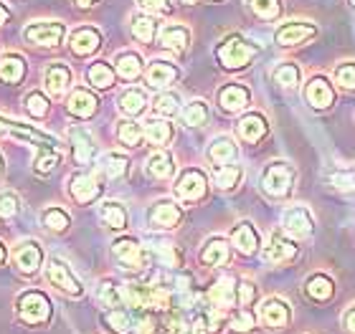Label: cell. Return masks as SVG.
Listing matches in <instances>:
<instances>
[{"label": "cell", "instance_id": "1", "mask_svg": "<svg viewBox=\"0 0 355 334\" xmlns=\"http://www.w3.org/2000/svg\"><path fill=\"white\" fill-rule=\"evenodd\" d=\"M259 53V46L246 41L244 36H229L223 38L218 48H216V59L223 68L229 71H239V68L249 66V61Z\"/></svg>", "mask_w": 355, "mask_h": 334}, {"label": "cell", "instance_id": "2", "mask_svg": "<svg viewBox=\"0 0 355 334\" xmlns=\"http://www.w3.org/2000/svg\"><path fill=\"white\" fill-rule=\"evenodd\" d=\"M295 180L297 172L289 163H269L261 172V190L269 198H284V195H289Z\"/></svg>", "mask_w": 355, "mask_h": 334}, {"label": "cell", "instance_id": "3", "mask_svg": "<svg viewBox=\"0 0 355 334\" xmlns=\"http://www.w3.org/2000/svg\"><path fill=\"white\" fill-rule=\"evenodd\" d=\"M18 317L26 324H44L51 317V301L41 291H26L18 297Z\"/></svg>", "mask_w": 355, "mask_h": 334}, {"label": "cell", "instance_id": "4", "mask_svg": "<svg viewBox=\"0 0 355 334\" xmlns=\"http://www.w3.org/2000/svg\"><path fill=\"white\" fill-rule=\"evenodd\" d=\"M297 256H300V245L295 243V238H287L284 230H274L264 245V259L274 266H282L295 261Z\"/></svg>", "mask_w": 355, "mask_h": 334}, {"label": "cell", "instance_id": "5", "mask_svg": "<svg viewBox=\"0 0 355 334\" xmlns=\"http://www.w3.org/2000/svg\"><path fill=\"white\" fill-rule=\"evenodd\" d=\"M259 319L266 329L282 332V329H287L289 322H292V309H289V304L284 299L269 297V299H264L259 306Z\"/></svg>", "mask_w": 355, "mask_h": 334}, {"label": "cell", "instance_id": "6", "mask_svg": "<svg viewBox=\"0 0 355 334\" xmlns=\"http://www.w3.org/2000/svg\"><path fill=\"white\" fill-rule=\"evenodd\" d=\"M282 230L295 241L297 238H310L315 230V218L304 205H292L282 213Z\"/></svg>", "mask_w": 355, "mask_h": 334}, {"label": "cell", "instance_id": "7", "mask_svg": "<svg viewBox=\"0 0 355 334\" xmlns=\"http://www.w3.org/2000/svg\"><path fill=\"white\" fill-rule=\"evenodd\" d=\"M315 36H318V26H312V23H307V21L282 23L279 28L274 30V41H277L279 46H284V48H289V46H300Z\"/></svg>", "mask_w": 355, "mask_h": 334}, {"label": "cell", "instance_id": "8", "mask_svg": "<svg viewBox=\"0 0 355 334\" xmlns=\"http://www.w3.org/2000/svg\"><path fill=\"white\" fill-rule=\"evenodd\" d=\"M208 193V180L200 170H185L175 185V195L183 203H198Z\"/></svg>", "mask_w": 355, "mask_h": 334}, {"label": "cell", "instance_id": "9", "mask_svg": "<svg viewBox=\"0 0 355 334\" xmlns=\"http://www.w3.org/2000/svg\"><path fill=\"white\" fill-rule=\"evenodd\" d=\"M46 276H49L51 286H56L59 291H64L69 297H82V284L76 281V276L71 274V268L64 261L53 259L49 263V268H46Z\"/></svg>", "mask_w": 355, "mask_h": 334}, {"label": "cell", "instance_id": "10", "mask_svg": "<svg viewBox=\"0 0 355 334\" xmlns=\"http://www.w3.org/2000/svg\"><path fill=\"white\" fill-rule=\"evenodd\" d=\"M304 99L312 109H327L335 104V89L333 84L327 82L325 76H312L310 82L304 84Z\"/></svg>", "mask_w": 355, "mask_h": 334}, {"label": "cell", "instance_id": "11", "mask_svg": "<svg viewBox=\"0 0 355 334\" xmlns=\"http://www.w3.org/2000/svg\"><path fill=\"white\" fill-rule=\"evenodd\" d=\"M112 253H114V259H117L125 268H142L145 266V261H148L145 248H142L135 238H119V241H114Z\"/></svg>", "mask_w": 355, "mask_h": 334}, {"label": "cell", "instance_id": "12", "mask_svg": "<svg viewBox=\"0 0 355 334\" xmlns=\"http://www.w3.org/2000/svg\"><path fill=\"white\" fill-rule=\"evenodd\" d=\"M208 299L216 309H229V306L239 304V286L236 279L229 274H223L216 279V284L208 289Z\"/></svg>", "mask_w": 355, "mask_h": 334}, {"label": "cell", "instance_id": "13", "mask_svg": "<svg viewBox=\"0 0 355 334\" xmlns=\"http://www.w3.org/2000/svg\"><path fill=\"white\" fill-rule=\"evenodd\" d=\"M231 243L236 245L239 253H244V256H254V253L261 248L259 230L254 228L249 221H241L236 228L231 230Z\"/></svg>", "mask_w": 355, "mask_h": 334}, {"label": "cell", "instance_id": "14", "mask_svg": "<svg viewBox=\"0 0 355 334\" xmlns=\"http://www.w3.org/2000/svg\"><path fill=\"white\" fill-rule=\"evenodd\" d=\"M239 137L244 142H252V145H257V142H261L269 134V124H266L264 114H259V111H249V114H244V117L239 119Z\"/></svg>", "mask_w": 355, "mask_h": 334}, {"label": "cell", "instance_id": "15", "mask_svg": "<svg viewBox=\"0 0 355 334\" xmlns=\"http://www.w3.org/2000/svg\"><path fill=\"white\" fill-rule=\"evenodd\" d=\"M67 28L61 23H33L26 28V38L36 46H59Z\"/></svg>", "mask_w": 355, "mask_h": 334}, {"label": "cell", "instance_id": "16", "mask_svg": "<svg viewBox=\"0 0 355 334\" xmlns=\"http://www.w3.org/2000/svg\"><path fill=\"white\" fill-rule=\"evenodd\" d=\"M249 99H252V94H249V89L241 86V84H226V86L218 91V106H221L223 111H229V114H236V111L246 109V106H249Z\"/></svg>", "mask_w": 355, "mask_h": 334}, {"label": "cell", "instance_id": "17", "mask_svg": "<svg viewBox=\"0 0 355 334\" xmlns=\"http://www.w3.org/2000/svg\"><path fill=\"white\" fill-rule=\"evenodd\" d=\"M183 221V210L178 208L173 201H163V203H155L153 210H150V225L153 228H175L178 223Z\"/></svg>", "mask_w": 355, "mask_h": 334}, {"label": "cell", "instance_id": "18", "mask_svg": "<svg viewBox=\"0 0 355 334\" xmlns=\"http://www.w3.org/2000/svg\"><path fill=\"white\" fill-rule=\"evenodd\" d=\"M208 160L214 165H236L239 160V147L236 142L231 140V137H226V134H221V137H216L211 145H208Z\"/></svg>", "mask_w": 355, "mask_h": 334}, {"label": "cell", "instance_id": "19", "mask_svg": "<svg viewBox=\"0 0 355 334\" xmlns=\"http://www.w3.org/2000/svg\"><path fill=\"white\" fill-rule=\"evenodd\" d=\"M304 294L312 301L325 304V301H330L335 297V281L327 274H310L307 281H304Z\"/></svg>", "mask_w": 355, "mask_h": 334}, {"label": "cell", "instance_id": "20", "mask_svg": "<svg viewBox=\"0 0 355 334\" xmlns=\"http://www.w3.org/2000/svg\"><path fill=\"white\" fill-rule=\"evenodd\" d=\"M41 261H44V251H41V245L36 241H26V243L18 245V251H15V266L21 268L23 274L38 271Z\"/></svg>", "mask_w": 355, "mask_h": 334}, {"label": "cell", "instance_id": "21", "mask_svg": "<svg viewBox=\"0 0 355 334\" xmlns=\"http://www.w3.org/2000/svg\"><path fill=\"white\" fill-rule=\"evenodd\" d=\"M145 79H148V86H153V89H165L178 79V68L168 61H153L148 66Z\"/></svg>", "mask_w": 355, "mask_h": 334}, {"label": "cell", "instance_id": "22", "mask_svg": "<svg viewBox=\"0 0 355 334\" xmlns=\"http://www.w3.org/2000/svg\"><path fill=\"white\" fill-rule=\"evenodd\" d=\"M157 38H160V46L168 51H183L185 46L191 44V30L180 23H168Z\"/></svg>", "mask_w": 355, "mask_h": 334}, {"label": "cell", "instance_id": "23", "mask_svg": "<svg viewBox=\"0 0 355 334\" xmlns=\"http://www.w3.org/2000/svg\"><path fill=\"white\" fill-rule=\"evenodd\" d=\"M99 44H102V36H99V30L96 28H79L71 33V41H69V46H71V51L76 53V56H89V53H94L96 48H99Z\"/></svg>", "mask_w": 355, "mask_h": 334}, {"label": "cell", "instance_id": "24", "mask_svg": "<svg viewBox=\"0 0 355 334\" xmlns=\"http://www.w3.org/2000/svg\"><path fill=\"white\" fill-rule=\"evenodd\" d=\"M67 109L71 111L74 117L87 119L96 111V97L92 94V91H87V89L79 86V89L71 91V97H69V102H67Z\"/></svg>", "mask_w": 355, "mask_h": 334}, {"label": "cell", "instance_id": "25", "mask_svg": "<svg viewBox=\"0 0 355 334\" xmlns=\"http://www.w3.org/2000/svg\"><path fill=\"white\" fill-rule=\"evenodd\" d=\"M69 190H71V198H74L76 203H92L96 195H99L102 185H99L92 175H76V178H71Z\"/></svg>", "mask_w": 355, "mask_h": 334}, {"label": "cell", "instance_id": "26", "mask_svg": "<svg viewBox=\"0 0 355 334\" xmlns=\"http://www.w3.org/2000/svg\"><path fill=\"white\" fill-rule=\"evenodd\" d=\"M145 170H148L150 178L168 180L173 172H175V163H173V157L168 155L165 149H155V152L148 157V165H145Z\"/></svg>", "mask_w": 355, "mask_h": 334}, {"label": "cell", "instance_id": "27", "mask_svg": "<svg viewBox=\"0 0 355 334\" xmlns=\"http://www.w3.org/2000/svg\"><path fill=\"white\" fill-rule=\"evenodd\" d=\"M231 256V248L229 243L223 241V238H211L206 245H203V251H200V261L206 263V266H223Z\"/></svg>", "mask_w": 355, "mask_h": 334}, {"label": "cell", "instance_id": "28", "mask_svg": "<svg viewBox=\"0 0 355 334\" xmlns=\"http://www.w3.org/2000/svg\"><path fill=\"white\" fill-rule=\"evenodd\" d=\"M71 149H74L76 165L92 163V157H94V152H96L92 134L84 132V129H74V132H71Z\"/></svg>", "mask_w": 355, "mask_h": 334}, {"label": "cell", "instance_id": "29", "mask_svg": "<svg viewBox=\"0 0 355 334\" xmlns=\"http://www.w3.org/2000/svg\"><path fill=\"white\" fill-rule=\"evenodd\" d=\"M69 86H71V71L64 64L49 66V71H46V89L51 91L53 97H61Z\"/></svg>", "mask_w": 355, "mask_h": 334}, {"label": "cell", "instance_id": "30", "mask_svg": "<svg viewBox=\"0 0 355 334\" xmlns=\"http://www.w3.org/2000/svg\"><path fill=\"white\" fill-rule=\"evenodd\" d=\"M130 170V160L125 155H117V152H110L99 160V172H102L107 180H117L122 175H127Z\"/></svg>", "mask_w": 355, "mask_h": 334}, {"label": "cell", "instance_id": "31", "mask_svg": "<svg viewBox=\"0 0 355 334\" xmlns=\"http://www.w3.org/2000/svg\"><path fill=\"white\" fill-rule=\"evenodd\" d=\"M241 178H244V172L239 165H221L214 170V185L218 190H234L241 183Z\"/></svg>", "mask_w": 355, "mask_h": 334}, {"label": "cell", "instance_id": "32", "mask_svg": "<svg viewBox=\"0 0 355 334\" xmlns=\"http://www.w3.org/2000/svg\"><path fill=\"white\" fill-rule=\"evenodd\" d=\"M274 82L279 84L282 89H297L300 86V82H302V71H300V66L297 64H292V61H284V64H279V66L274 68Z\"/></svg>", "mask_w": 355, "mask_h": 334}, {"label": "cell", "instance_id": "33", "mask_svg": "<svg viewBox=\"0 0 355 334\" xmlns=\"http://www.w3.org/2000/svg\"><path fill=\"white\" fill-rule=\"evenodd\" d=\"M148 106V97H145V91L140 89H127L122 97H119V109L125 111L127 117H137L142 114Z\"/></svg>", "mask_w": 355, "mask_h": 334}, {"label": "cell", "instance_id": "34", "mask_svg": "<svg viewBox=\"0 0 355 334\" xmlns=\"http://www.w3.org/2000/svg\"><path fill=\"white\" fill-rule=\"evenodd\" d=\"M114 68H117V74L122 76L125 82H135V79L142 74V61L137 53H119Z\"/></svg>", "mask_w": 355, "mask_h": 334}, {"label": "cell", "instance_id": "35", "mask_svg": "<svg viewBox=\"0 0 355 334\" xmlns=\"http://www.w3.org/2000/svg\"><path fill=\"white\" fill-rule=\"evenodd\" d=\"M117 137L125 147H140L142 137H145V127L132 122V119H125V122H119V127H117Z\"/></svg>", "mask_w": 355, "mask_h": 334}, {"label": "cell", "instance_id": "36", "mask_svg": "<svg viewBox=\"0 0 355 334\" xmlns=\"http://www.w3.org/2000/svg\"><path fill=\"white\" fill-rule=\"evenodd\" d=\"M325 183L333 187V190H338V193H353L355 190V167H350V170H343V167L330 170L327 172Z\"/></svg>", "mask_w": 355, "mask_h": 334}, {"label": "cell", "instance_id": "37", "mask_svg": "<svg viewBox=\"0 0 355 334\" xmlns=\"http://www.w3.org/2000/svg\"><path fill=\"white\" fill-rule=\"evenodd\" d=\"M249 8L261 21H277L284 13V3L282 0H249Z\"/></svg>", "mask_w": 355, "mask_h": 334}, {"label": "cell", "instance_id": "38", "mask_svg": "<svg viewBox=\"0 0 355 334\" xmlns=\"http://www.w3.org/2000/svg\"><path fill=\"white\" fill-rule=\"evenodd\" d=\"M87 79L96 89H110L112 84H114V71H112V66H107L104 61H96V64L89 66Z\"/></svg>", "mask_w": 355, "mask_h": 334}, {"label": "cell", "instance_id": "39", "mask_svg": "<svg viewBox=\"0 0 355 334\" xmlns=\"http://www.w3.org/2000/svg\"><path fill=\"white\" fill-rule=\"evenodd\" d=\"M145 137L153 145H168L173 137V127L165 119H148L145 122Z\"/></svg>", "mask_w": 355, "mask_h": 334}, {"label": "cell", "instance_id": "40", "mask_svg": "<svg viewBox=\"0 0 355 334\" xmlns=\"http://www.w3.org/2000/svg\"><path fill=\"white\" fill-rule=\"evenodd\" d=\"M180 119H183L185 127H200V124H206V119H208V106H206V102L196 99V102H191V104H185V109H180Z\"/></svg>", "mask_w": 355, "mask_h": 334}, {"label": "cell", "instance_id": "41", "mask_svg": "<svg viewBox=\"0 0 355 334\" xmlns=\"http://www.w3.org/2000/svg\"><path fill=\"white\" fill-rule=\"evenodd\" d=\"M26 74V64L18 56H6L0 61V79H6L10 84H18Z\"/></svg>", "mask_w": 355, "mask_h": 334}, {"label": "cell", "instance_id": "42", "mask_svg": "<svg viewBox=\"0 0 355 334\" xmlns=\"http://www.w3.org/2000/svg\"><path fill=\"white\" fill-rule=\"evenodd\" d=\"M102 218H104V223L110 225V228H114V230H122L127 225V210L119 205V203H104L102 205Z\"/></svg>", "mask_w": 355, "mask_h": 334}, {"label": "cell", "instance_id": "43", "mask_svg": "<svg viewBox=\"0 0 355 334\" xmlns=\"http://www.w3.org/2000/svg\"><path fill=\"white\" fill-rule=\"evenodd\" d=\"M104 324H107L114 334H130L132 332V317H130L125 309H112V312H107Z\"/></svg>", "mask_w": 355, "mask_h": 334}, {"label": "cell", "instance_id": "44", "mask_svg": "<svg viewBox=\"0 0 355 334\" xmlns=\"http://www.w3.org/2000/svg\"><path fill=\"white\" fill-rule=\"evenodd\" d=\"M132 33L137 41H142V44H150L153 38H155L157 33V23L155 18H150V15H137L132 21Z\"/></svg>", "mask_w": 355, "mask_h": 334}, {"label": "cell", "instance_id": "45", "mask_svg": "<svg viewBox=\"0 0 355 334\" xmlns=\"http://www.w3.org/2000/svg\"><path fill=\"white\" fill-rule=\"evenodd\" d=\"M153 109H155V114H160V117H175L178 111H180V99H178V94H173V91L157 94L155 102H153Z\"/></svg>", "mask_w": 355, "mask_h": 334}, {"label": "cell", "instance_id": "46", "mask_svg": "<svg viewBox=\"0 0 355 334\" xmlns=\"http://www.w3.org/2000/svg\"><path fill=\"white\" fill-rule=\"evenodd\" d=\"M153 251L157 253V259L163 261L165 266H180V253L175 251V245L163 241V238H153Z\"/></svg>", "mask_w": 355, "mask_h": 334}, {"label": "cell", "instance_id": "47", "mask_svg": "<svg viewBox=\"0 0 355 334\" xmlns=\"http://www.w3.org/2000/svg\"><path fill=\"white\" fill-rule=\"evenodd\" d=\"M335 84L345 91H355V64L353 61H343L340 66L335 68Z\"/></svg>", "mask_w": 355, "mask_h": 334}, {"label": "cell", "instance_id": "48", "mask_svg": "<svg viewBox=\"0 0 355 334\" xmlns=\"http://www.w3.org/2000/svg\"><path fill=\"white\" fill-rule=\"evenodd\" d=\"M229 324H231V329L234 332H239V334H246V332H252L254 327H257V319H254V314L249 312V309H239V312H234V317L229 319Z\"/></svg>", "mask_w": 355, "mask_h": 334}, {"label": "cell", "instance_id": "49", "mask_svg": "<svg viewBox=\"0 0 355 334\" xmlns=\"http://www.w3.org/2000/svg\"><path fill=\"white\" fill-rule=\"evenodd\" d=\"M99 301H102V304H107V306H112V309H117L125 299H122V291H119L114 284L102 281V284H99Z\"/></svg>", "mask_w": 355, "mask_h": 334}, {"label": "cell", "instance_id": "50", "mask_svg": "<svg viewBox=\"0 0 355 334\" xmlns=\"http://www.w3.org/2000/svg\"><path fill=\"white\" fill-rule=\"evenodd\" d=\"M44 223L49 225L51 230H67L69 223H71V218L67 216V210L61 208H49L44 213Z\"/></svg>", "mask_w": 355, "mask_h": 334}, {"label": "cell", "instance_id": "51", "mask_svg": "<svg viewBox=\"0 0 355 334\" xmlns=\"http://www.w3.org/2000/svg\"><path fill=\"white\" fill-rule=\"evenodd\" d=\"M59 165V152L53 147H44L36 157V172H51Z\"/></svg>", "mask_w": 355, "mask_h": 334}, {"label": "cell", "instance_id": "52", "mask_svg": "<svg viewBox=\"0 0 355 334\" xmlns=\"http://www.w3.org/2000/svg\"><path fill=\"white\" fill-rule=\"evenodd\" d=\"M26 109H28L31 117H46V111H49V102H46V97L41 94V91H33L28 99H26Z\"/></svg>", "mask_w": 355, "mask_h": 334}, {"label": "cell", "instance_id": "53", "mask_svg": "<svg viewBox=\"0 0 355 334\" xmlns=\"http://www.w3.org/2000/svg\"><path fill=\"white\" fill-rule=\"evenodd\" d=\"M18 213V198L13 193H0V221H8Z\"/></svg>", "mask_w": 355, "mask_h": 334}, {"label": "cell", "instance_id": "54", "mask_svg": "<svg viewBox=\"0 0 355 334\" xmlns=\"http://www.w3.org/2000/svg\"><path fill=\"white\" fill-rule=\"evenodd\" d=\"M254 299H257V284H252V281L239 284V306L249 309V306L254 304Z\"/></svg>", "mask_w": 355, "mask_h": 334}, {"label": "cell", "instance_id": "55", "mask_svg": "<svg viewBox=\"0 0 355 334\" xmlns=\"http://www.w3.org/2000/svg\"><path fill=\"white\" fill-rule=\"evenodd\" d=\"M140 3L142 10H148V13H165L168 8H171V0H137Z\"/></svg>", "mask_w": 355, "mask_h": 334}, {"label": "cell", "instance_id": "56", "mask_svg": "<svg viewBox=\"0 0 355 334\" xmlns=\"http://www.w3.org/2000/svg\"><path fill=\"white\" fill-rule=\"evenodd\" d=\"M343 327L348 334H355V304H350L343 314Z\"/></svg>", "mask_w": 355, "mask_h": 334}, {"label": "cell", "instance_id": "57", "mask_svg": "<svg viewBox=\"0 0 355 334\" xmlns=\"http://www.w3.org/2000/svg\"><path fill=\"white\" fill-rule=\"evenodd\" d=\"M74 3H76L79 8H92V6L96 3V0H74Z\"/></svg>", "mask_w": 355, "mask_h": 334}, {"label": "cell", "instance_id": "58", "mask_svg": "<svg viewBox=\"0 0 355 334\" xmlns=\"http://www.w3.org/2000/svg\"><path fill=\"white\" fill-rule=\"evenodd\" d=\"M8 18H10V13H8V10L3 6H0V26H3V23H6Z\"/></svg>", "mask_w": 355, "mask_h": 334}, {"label": "cell", "instance_id": "59", "mask_svg": "<svg viewBox=\"0 0 355 334\" xmlns=\"http://www.w3.org/2000/svg\"><path fill=\"white\" fill-rule=\"evenodd\" d=\"M6 259V248H3V245H0V261Z\"/></svg>", "mask_w": 355, "mask_h": 334}, {"label": "cell", "instance_id": "60", "mask_svg": "<svg viewBox=\"0 0 355 334\" xmlns=\"http://www.w3.org/2000/svg\"><path fill=\"white\" fill-rule=\"evenodd\" d=\"M185 6H193V3H198V0H183Z\"/></svg>", "mask_w": 355, "mask_h": 334}, {"label": "cell", "instance_id": "61", "mask_svg": "<svg viewBox=\"0 0 355 334\" xmlns=\"http://www.w3.org/2000/svg\"><path fill=\"white\" fill-rule=\"evenodd\" d=\"M348 3H350V8H353V10H355V0H348Z\"/></svg>", "mask_w": 355, "mask_h": 334}, {"label": "cell", "instance_id": "62", "mask_svg": "<svg viewBox=\"0 0 355 334\" xmlns=\"http://www.w3.org/2000/svg\"><path fill=\"white\" fill-rule=\"evenodd\" d=\"M0 170H3V160H0Z\"/></svg>", "mask_w": 355, "mask_h": 334}]
</instances>
